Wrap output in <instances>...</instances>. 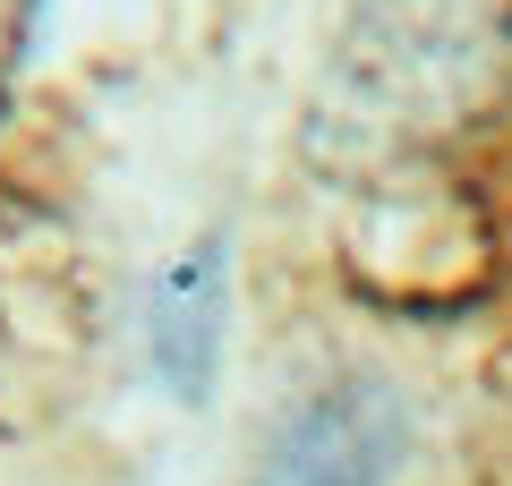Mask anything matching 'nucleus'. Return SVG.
I'll return each mask as SVG.
<instances>
[{
  "mask_svg": "<svg viewBox=\"0 0 512 486\" xmlns=\"http://www.w3.org/2000/svg\"><path fill=\"white\" fill-rule=\"evenodd\" d=\"M410 452V410L384 384L342 376L299 393L291 410L265 427L248 461V486H384Z\"/></svg>",
  "mask_w": 512,
  "mask_h": 486,
  "instance_id": "obj_1",
  "label": "nucleus"
},
{
  "mask_svg": "<svg viewBox=\"0 0 512 486\" xmlns=\"http://www.w3.org/2000/svg\"><path fill=\"white\" fill-rule=\"evenodd\" d=\"M222 307H231V273H222V239L188 248L163 282L146 290V359L180 401H205L222 359Z\"/></svg>",
  "mask_w": 512,
  "mask_h": 486,
  "instance_id": "obj_2",
  "label": "nucleus"
}]
</instances>
